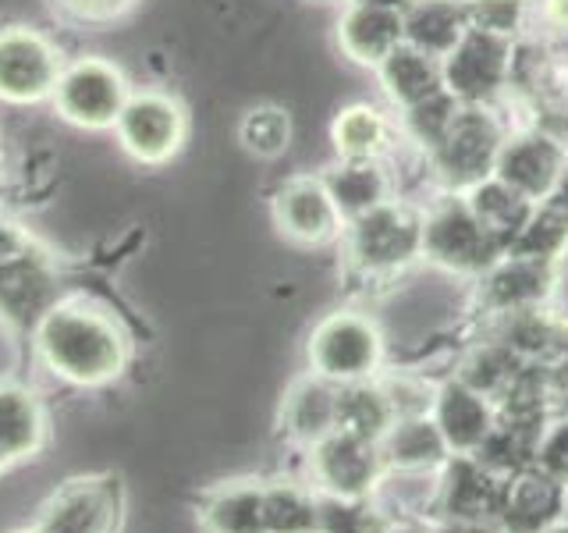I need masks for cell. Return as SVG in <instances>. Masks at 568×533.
Returning <instances> with one entry per match:
<instances>
[{"instance_id":"obj_1","label":"cell","mask_w":568,"mask_h":533,"mask_svg":"<svg viewBox=\"0 0 568 533\" xmlns=\"http://www.w3.org/2000/svg\"><path fill=\"white\" fill-rule=\"evenodd\" d=\"M40 370L68 388H111L132 366V331L111 302L85 292H61L29 331Z\"/></svg>"},{"instance_id":"obj_2","label":"cell","mask_w":568,"mask_h":533,"mask_svg":"<svg viewBox=\"0 0 568 533\" xmlns=\"http://www.w3.org/2000/svg\"><path fill=\"white\" fill-rule=\"evenodd\" d=\"M132 79L118 61L103 53H82L68 61L58 89H53L50 107L64 124L82 132H111L118 114L132 97Z\"/></svg>"},{"instance_id":"obj_3","label":"cell","mask_w":568,"mask_h":533,"mask_svg":"<svg viewBox=\"0 0 568 533\" xmlns=\"http://www.w3.org/2000/svg\"><path fill=\"white\" fill-rule=\"evenodd\" d=\"M111 132L129 160L142 168H164L189 142V107L171 89L139 86Z\"/></svg>"},{"instance_id":"obj_4","label":"cell","mask_w":568,"mask_h":533,"mask_svg":"<svg viewBox=\"0 0 568 533\" xmlns=\"http://www.w3.org/2000/svg\"><path fill=\"white\" fill-rule=\"evenodd\" d=\"M68 58L50 32L11 22L0 26V103L40 107L50 103Z\"/></svg>"},{"instance_id":"obj_5","label":"cell","mask_w":568,"mask_h":533,"mask_svg":"<svg viewBox=\"0 0 568 533\" xmlns=\"http://www.w3.org/2000/svg\"><path fill=\"white\" fill-rule=\"evenodd\" d=\"M505 135L508 132L501 129V121L490 114V107L462 103L452 129L444 132V139L430 153H426V160H430L434 174L440 178L448 192H469L473 185H479L484 178L494 174Z\"/></svg>"},{"instance_id":"obj_6","label":"cell","mask_w":568,"mask_h":533,"mask_svg":"<svg viewBox=\"0 0 568 533\" xmlns=\"http://www.w3.org/2000/svg\"><path fill=\"white\" fill-rule=\"evenodd\" d=\"M342 239L348 245V260L359 271H398L423 253V210L390 195L387 203L352 218Z\"/></svg>"},{"instance_id":"obj_7","label":"cell","mask_w":568,"mask_h":533,"mask_svg":"<svg viewBox=\"0 0 568 533\" xmlns=\"http://www.w3.org/2000/svg\"><path fill=\"white\" fill-rule=\"evenodd\" d=\"M124 520V484L114 473L71 476L53 491L36 520V533H118Z\"/></svg>"},{"instance_id":"obj_8","label":"cell","mask_w":568,"mask_h":533,"mask_svg":"<svg viewBox=\"0 0 568 533\" xmlns=\"http://www.w3.org/2000/svg\"><path fill=\"white\" fill-rule=\"evenodd\" d=\"M381 331L359 313H331L310 334V373L331 384H359L381 363Z\"/></svg>"},{"instance_id":"obj_9","label":"cell","mask_w":568,"mask_h":533,"mask_svg":"<svg viewBox=\"0 0 568 533\" xmlns=\"http://www.w3.org/2000/svg\"><path fill=\"white\" fill-rule=\"evenodd\" d=\"M440 68H444V89L458 103L490 107L511 86L515 40L469 29L458 40V47L440 61Z\"/></svg>"},{"instance_id":"obj_10","label":"cell","mask_w":568,"mask_h":533,"mask_svg":"<svg viewBox=\"0 0 568 533\" xmlns=\"http://www.w3.org/2000/svg\"><path fill=\"white\" fill-rule=\"evenodd\" d=\"M497 245L466 203V192H444L423 210V257H430L455 271H479L497 257Z\"/></svg>"},{"instance_id":"obj_11","label":"cell","mask_w":568,"mask_h":533,"mask_svg":"<svg viewBox=\"0 0 568 533\" xmlns=\"http://www.w3.org/2000/svg\"><path fill=\"white\" fill-rule=\"evenodd\" d=\"M271 213L277 231L295 245H331L345 235V213L337 210L320 174H292L277 185Z\"/></svg>"},{"instance_id":"obj_12","label":"cell","mask_w":568,"mask_h":533,"mask_svg":"<svg viewBox=\"0 0 568 533\" xmlns=\"http://www.w3.org/2000/svg\"><path fill=\"white\" fill-rule=\"evenodd\" d=\"M61 295L53 260L32 239L0 257V320L18 331H32Z\"/></svg>"},{"instance_id":"obj_13","label":"cell","mask_w":568,"mask_h":533,"mask_svg":"<svg viewBox=\"0 0 568 533\" xmlns=\"http://www.w3.org/2000/svg\"><path fill=\"white\" fill-rule=\"evenodd\" d=\"M568 164V150L555 135L540 129H526L505 135L501 153H497L494 178L515 189L529 203H547L550 192L558 189V178Z\"/></svg>"},{"instance_id":"obj_14","label":"cell","mask_w":568,"mask_h":533,"mask_svg":"<svg viewBox=\"0 0 568 533\" xmlns=\"http://www.w3.org/2000/svg\"><path fill=\"white\" fill-rule=\"evenodd\" d=\"M50 441V416L36 388L0 381V476L40 459Z\"/></svg>"},{"instance_id":"obj_15","label":"cell","mask_w":568,"mask_h":533,"mask_svg":"<svg viewBox=\"0 0 568 533\" xmlns=\"http://www.w3.org/2000/svg\"><path fill=\"white\" fill-rule=\"evenodd\" d=\"M402 43H405V18L398 11L348 0V8L337 18V47L359 68L377 71L387 53L398 50Z\"/></svg>"},{"instance_id":"obj_16","label":"cell","mask_w":568,"mask_h":533,"mask_svg":"<svg viewBox=\"0 0 568 533\" xmlns=\"http://www.w3.org/2000/svg\"><path fill=\"white\" fill-rule=\"evenodd\" d=\"M377 79L384 97L402 111L426 103L430 97L444 93V68L430 53L416 50L413 43H402L398 50H390L377 68Z\"/></svg>"},{"instance_id":"obj_17","label":"cell","mask_w":568,"mask_h":533,"mask_svg":"<svg viewBox=\"0 0 568 533\" xmlns=\"http://www.w3.org/2000/svg\"><path fill=\"white\" fill-rule=\"evenodd\" d=\"M398 124L381 107L352 103L331 121V142L337 160H384L395 150Z\"/></svg>"},{"instance_id":"obj_18","label":"cell","mask_w":568,"mask_h":533,"mask_svg":"<svg viewBox=\"0 0 568 533\" xmlns=\"http://www.w3.org/2000/svg\"><path fill=\"white\" fill-rule=\"evenodd\" d=\"M405 43L444 61L469 32L466 0H416L405 14Z\"/></svg>"},{"instance_id":"obj_19","label":"cell","mask_w":568,"mask_h":533,"mask_svg":"<svg viewBox=\"0 0 568 533\" xmlns=\"http://www.w3.org/2000/svg\"><path fill=\"white\" fill-rule=\"evenodd\" d=\"M466 203L473 210V218L479 221V228H484L501 249H508L519 239V231L532 218V210H537V203L523 200L519 192L508 189L505 182H497L494 174L466 192Z\"/></svg>"},{"instance_id":"obj_20","label":"cell","mask_w":568,"mask_h":533,"mask_svg":"<svg viewBox=\"0 0 568 533\" xmlns=\"http://www.w3.org/2000/svg\"><path fill=\"white\" fill-rule=\"evenodd\" d=\"M320 178H324V185L331 189L337 210L345 213V224L390 200V178L381 160H337V164Z\"/></svg>"},{"instance_id":"obj_21","label":"cell","mask_w":568,"mask_h":533,"mask_svg":"<svg viewBox=\"0 0 568 533\" xmlns=\"http://www.w3.org/2000/svg\"><path fill=\"white\" fill-rule=\"evenodd\" d=\"M281 420L288 426V434H295L298 441H324L327 434H334L337 423V388L324 378H302L292 384L288 399H284Z\"/></svg>"},{"instance_id":"obj_22","label":"cell","mask_w":568,"mask_h":533,"mask_svg":"<svg viewBox=\"0 0 568 533\" xmlns=\"http://www.w3.org/2000/svg\"><path fill=\"white\" fill-rule=\"evenodd\" d=\"M203 533H266L263 520V487L235 480L217 491H210L200 505Z\"/></svg>"},{"instance_id":"obj_23","label":"cell","mask_w":568,"mask_h":533,"mask_svg":"<svg viewBox=\"0 0 568 533\" xmlns=\"http://www.w3.org/2000/svg\"><path fill=\"white\" fill-rule=\"evenodd\" d=\"M295 135L292 114L281 103H256L248 107L239 121V142L248 157L256 160H277L288 153Z\"/></svg>"},{"instance_id":"obj_24","label":"cell","mask_w":568,"mask_h":533,"mask_svg":"<svg viewBox=\"0 0 568 533\" xmlns=\"http://www.w3.org/2000/svg\"><path fill=\"white\" fill-rule=\"evenodd\" d=\"M366 452L359 438L348 434H327L324 441H316V476L324 480V487L348 494L355 487H363L366 480Z\"/></svg>"},{"instance_id":"obj_25","label":"cell","mask_w":568,"mask_h":533,"mask_svg":"<svg viewBox=\"0 0 568 533\" xmlns=\"http://www.w3.org/2000/svg\"><path fill=\"white\" fill-rule=\"evenodd\" d=\"M263 520L266 533H316L320 509L302 487L271 484L263 487Z\"/></svg>"},{"instance_id":"obj_26","label":"cell","mask_w":568,"mask_h":533,"mask_svg":"<svg viewBox=\"0 0 568 533\" xmlns=\"http://www.w3.org/2000/svg\"><path fill=\"white\" fill-rule=\"evenodd\" d=\"M458 107L462 103L448 93V89H444V93H437L426 103L413 107V111H402V132L413 139L423 153H430L437 142L444 139V132L452 129Z\"/></svg>"},{"instance_id":"obj_27","label":"cell","mask_w":568,"mask_h":533,"mask_svg":"<svg viewBox=\"0 0 568 533\" xmlns=\"http://www.w3.org/2000/svg\"><path fill=\"white\" fill-rule=\"evenodd\" d=\"M50 11L61 18L64 26L75 29H106L124 22L142 0H47Z\"/></svg>"},{"instance_id":"obj_28","label":"cell","mask_w":568,"mask_h":533,"mask_svg":"<svg viewBox=\"0 0 568 533\" xmlns=\"http://www.w3.org/2000/svg\"><path fill=\"white\" fill-rule=\"evenodd\" d=\"M529 0H466V18L469 29L501 36V40H515L526 26Z\"/></svg>"},{"instance_id":"obj_29","label":"cell","mask_w":568,"mask_h":533,"mask_svg":"<svg viewBox=\"0 0 568 533\" xmlns=\"http://www.w3.org/2000/svg\"><path fill=\"white\" fill-rule=\"evenodd\" d=\"M444 423H455L448 426V431L458 438V441H473L487 431V413H484V402H479V395H473V391L452 384L448 391H444Z\"/></svg>"},{"instance_id":"obj_30","label":"cell","mask_w":568,"mask_h":533,"mask_svg":"<svg viewBox=\"0 0 568 533\" xmlns=\"http://www.w3.org/2000/svg\"><path fill=\"white\" fill-rule=\"evenodd\" d=\"M550 203L561 207V210L568 213V164H565V171H561V178H558V189L550 192Z\"/></svg>"},{"instance_id":"obj_31","label":"cell","mask_w":568,"mask_h":533,"mask_svg":"<svg viewBox=\"0 0 568 533\" xmlns=\"http://www.w3.org/2000/svg\"><path fill=\"white\" fill-rule=\"evenodd\" d=\"M359 4H373V8H387V11H398V14H405L408 8L416 4V0H359Z\"/></svg>"},{"instance_id":"obj_32","label":"cell","mask_w":568,"mask_h":533,"mask_svg":"<svg viewBox=\"0 0 568 533\" xmlns=\"http://www.w3.org/2000/svg\"><path fill=\"white\" fill-rule=\"evenodd\" d=\"M14 533H36V530H14Z\"/></svg>"}]
</instances>
